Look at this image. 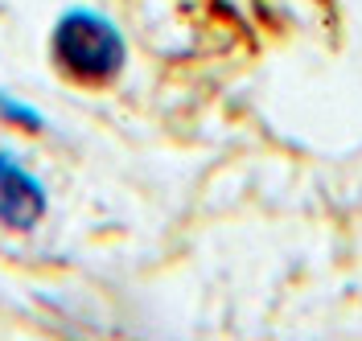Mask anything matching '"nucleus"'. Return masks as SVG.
Masks as SVG:
<instances>
[{"mask_svg": "<svg viewBox=\"0 0 362 341\" xmlns=\"http://www.w3.org/2000/svg\"><path fill=\"white\" fill-rule=\"evenodd\" d=\"M49 58L74 83H112L128 62V42L112 17L95 13L87 4H74L54 21Z\"/></svg>", "mask_w": 362, "mask_h": 341, "instance_id": "nucleus-1", "label": "nucleus"}, {"mask_svg": "<svg viewBox=\"0 0 362 341\" xmlns=\"http://www.w3.org/2000/svg\"><path fill=\"white\" fill-rule=\"evenodd\" d=\"M45 185L13 152H0V222L13 230H33L45 218Z\"/></svg>", "mask_w": 362, "mask_h": 341, "instance_id": "nucleus-2", "label": "nucleus"}]
</instances>
